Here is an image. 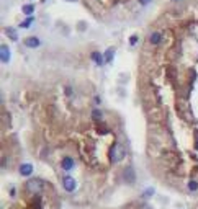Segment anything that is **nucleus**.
Segmentation results:
<instances>
[{
    "instance_id": "f257e3e1",
    "label": "nucleus",
    "mask_w": 198,
    "mask_h": 209,
    "mask_svg": "<svg viewBox=\"0 0 198 209\" xmlns=\"http://www.w3.org/2000/svg\"><path fill=\"white\" fill-rule=\"evenodd\" d=\"M123 155H125L123 147H121L120 144H115V145H113L111 149H110V162H111V163L118 162V160L123 159Z\"/></svg>"
},
{
    "instance_id": "f03ea898",
    "label": "nucleus",
    "mask_w": 198,
    "mask_h": 209,
    "mask_svg": "<svg viewBox=\"0 0 198 209\" xmlns=\"http://www.w3.org/2000/svg\"><path fill=\"white\" fill-rule=\"evenodd\" d=\"M26 189H28V191H31V193H39L41 189H43V182H41L39 178H31V180H28Z\"/></svg>"
},
{
    "instance_id": "7ed1b4c3",
    "label": "nucleus",
    "mask_w": 198,
    "mask_h": 209,
    "mask_svg": "<svg viewBox=\"0 0 198 209\" xmlns=\"http://www.w3.org/2000/svg\"><path fill=\"white\" fill-rule=\"evenodd\" d=\"M62 185H64V188L67 189V191H74L75 186H77V183H75V180L72 177H65L62 180Z\"/></svg>"
},
{
    "instance_id": "20e7f679",
    "label": "nucleus",
    "mask_w": 198,
    "mask_h": 209,
    "mask_svg": "<svg viewBox=\"0 0 198 209\" xmlns=\"http://www.w3.org/2000/svg\"><path fill=\"white\" fill-rule=\"evenodd\" d=\"M39 44H41V41L38 39L36 36H30V38H26V39H25V46L26 47H33V49H35V47H38Z\"/></svg>"
},
{
    "instance_id": "39448f33",
    "label": "nucleus",
    "mask_w": 198,
    "mask_h": 209,
    "mask_svg": "<svg viewBox=\"0 0 198 209\" xmlns=\"http://www.w3.org/2000/svg\"><path fill=\"white\" fill-rule=\"evenodd\" d=\"M31 173H33V165L31 163L20 165V175H23V177H30Z\"/></svg>"
},
{
    "instance_id": "423d86ee",
    "label": "nucleus",
    "mask_w": 198,
    "mask_h": 209,
    "mask_svg": "<svg viewBox=\"0 0 198 209\" xmlns=\"http://www.w3.org/2000/svg\"><path fill=\"white\" fill-rule=\"evenodd\" d=\"M0 57H2V62H8L10 61V49H8V46L3 44L2 49H0Z\"/></svg>"
},
{
    "instance_id": "0eeeda50",
    "label": "nucleus",
    "mask_w": 198,
    "mask_h": 209,
    "mask_svg": "<svg viewBox=\"0 0 198 209\" xmlns=\"http://www.w3.org/2000/svg\"><path fill=\"white\" fill-rule=\"evenodd\" d=\"M92 61H93L97 65H103V62H105V57H103V56H102L98 51H93V52H92Z\"/></svg>"
},
{
    "instance_id": "6e6552de",
    "label": "nucleus",
    "mask_w": 198,
    "mask_h": 209,
    "mask_svg": "<svg viewBox=\"0 0 198 209\" xmlns=\"http://www.w3.org/2000/svg\"><path fill=\"white\" fill-rule=\"evenodd\" d=\"M123 177H125V180H126L128 183L134 182V172H133V168H131V167H126L125 172H123Z\"/></svg>"
},
{
    "instance_id": "1a4fd4ad",
    "label": "nucleus",
    "mask_w": 198,
    "mask_h": 209,
    "mask_svg": "<svg viewBox=\"0 0 198 209\" xmlns=\"http://www.w3.org/2000/svg\"><path fill=\"white\" fill-rule=\"evenodd\" d=\"M149 41H151V44H159V42L162 41V35H161L159 31H154L152 35H151Z\"/></svg>"
},
{
    "instance_id": "9d476101",
    "label": "nucleus",
    "mask_w": 198,
    "mask_h": 209,
    "mask_svg": "<svg viewBox=\"0 0 198 209\" xmlns=\"http://www.w3.org/2000/svg\"><path fill=\"white\" fill-rule=\"evenodd\" d=\"M62 168L64 170H72L74 168V160L70 159V157H65L62 160Z\"/></svg>"
},
{
    "instance_id": "9b49d317",
    "label": "nucleus",
    "mask_w": 198,
    "mask_h": 209,
    "mask_svg": "<svg viewBox=\"0 0 198 209\" xmlns=\"http://www.w3.org/2000/svg\"><path fill=\"white\" fill-rule=\"evenodd\" d=\"M21 12L25 13V15L28 16V15H33V12H35V5H31V3H26V5H23L21 7Z\"/></svg>"
},
{
    "instance_id": "f8f14e48",
    "label": "nucleus",
    "mask_w": 198,
    "mask_h": 209,
    "mask_svg": "<svg viewBox=\"0 0 198 209\" xmlns=\"http://www.w3.org/2000/svg\"><path fill=\"white\" fill-rule=\"evenodd\" d=\"M5 35H7L8 38H10L12 41H17V39H18V35H17V31L13 30V28H10V26H8V28H5Z\"/></svg>"
},
{
    "instance_id": "ddd939ff",
    "label": "nucleus",
    "mask_w": 198,
    "mask_h": 209,
    "mask_svg": "<svg viewBox=\"0 0 198 209\" xmlns=\"http://www.w3.org/2000/svg\"><path fill=\"white\" fill-rule=\"evenodd\" d=\"M113 56H115V49H113V47H110V49L105 52V56H103V57H105V62H111V61H113Z\"/></svg>"
},
{
    "instance_id": "4468645a",
    "label": "nucleus",
    "mask_w": 198,
    "mask_h": 209,
    "mask_svg": "<svg viewBox=\"0 0 198 209\" xmlns=\"http://www.w3.org/2000/svg\"><path fill=\"white\" fill-rule=\"evenodd\" d=\"M33 20H35V18H33V16L26 18L25 21H21V23H20V28H30V26H31V23H33Z\"/></svg>"
},
{
    "instance_id": "2eb2a0df",
    "label": "nucleus",
    "mask_w": 198,
    "mask_h": 209,
    "mask_svg": "<svg viewBox=\"0 0 198 209\" xmlns=\"http://www.w3.org/2000/svg\"><path fill=\"white\" fill-rule=\"evenodd\" d=\"M92 118H93V119H97V121H100L102 119V111L100 110H93L92 111Z\"/></svg>"
},
{
    "instance_id": "dca6fc26",
    "label": "nucleus",
    "mask_w": 198,
    "mask_h": 209,
    "mask_svg": "<svg viewBox=\"0 0 198 209\" xmlns=\"http://www.w3.org/2000/svg\"><path fill=\"white\" fill-rule=\"evenodd\" d=\"M188 188H190V191H196V189H198V183L192 180V182L188 183Z\"/></svg>"
},
{
    "instance_id": "f3484780",
    "label": "nucleus",
    "mask_w": 198,
    "mask_h": 209,
    "mask_svg": "<svg viewBox=\"0 0 198 209\" xmlns=\"http://www.w3.org/2000/svg\"><path fill=\"white\" fill-rule=\"evenodd\" d=\"M136 42H138V36H131V38H129V44L134 46Z\"/></svg>"
},
{
    "instance_id": "a211bd4d",
    "label": "nucleus",
    "mask_w": 198,
    "mask_h": 209,
    "mask_svg": "<svg viewBox=\"0 0 198 209\" xmlns=\"http://www.w3.org/2000/svg\"><path fill=\"white\" fill-rule=\"evenodd\" d=\"M154 194V189H148V193H144V196H152Z\"/></svg>"
},
{
    "instance_id": "6ab92c4d",
    "label": "nucleus",
    "mask_w": 198,
    "mask_h": 209,
    "mask_svg": "<svg viewBox=\"0 0 198 209\" xmlns=\"http://www.w3.org/2000/svg\"><path fill=\"white\" fill-rule=\"evenodd\" d=\"M151 0H139V3H143V5H146V3H149Z\"/></svg>"
},
{
    "instance_id": "aec40b11",
    "label": "nucleus",
    "mask_w": 198,
    "mask_h": 209,
    "mask_svg": "<svg viewBox=\"0 0 198 209\" xmlns=\"http://www.w3.org/2000/svg\"><path fill=\"white\" fill-rule=\"evenodd\" d=\"M67 2H77V0H67Z\"/></svg>"
}]
</instances>
